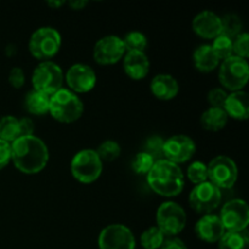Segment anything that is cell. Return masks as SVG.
<instances>
[{
	"label": "cell",
	"mask_w": 249,
	"mask_h": 249,
	"mask_svg": "<svg viewBox=\"0 0 249 249\" xmlns=\"http://www.w3.org/2000/svg\"><path fill=\"white\" fill-rule=\"evenodd\" d=\"M60 48V33L51 27L36 29L29 39V51L38 60L48 61L58 53Z\"/></svg>",
	"instance_id": "obj_6"
},
{
	"label": "cell",
	"mask_w": 249,
	"mask_h": 249,
	"mask_svg": "<svg viewBox=\"0 0 249 249\" xmlns=\"http://www.w3.org/2000/svg\"><path fill=\"white\" fill-rule=\"evenodd\" d=\"M195 232L199 240L208 243H215L220 241L225 233L220 218L214 214H206L202 216L195 226Z\"/></svg>",
	"instance_id": "obj_16"
},
{
	"label": "cell",
	"mask_w": 249,
	"mask_h": 249,
	"mask_svg": "<svg viewBox=\"0 0 249 249\" xmlns=\"http://www.w3.org/2000/svg\"><path fill=\"white\" fill-rule=\"evenodd\" d=\"M226 99H228V94L225 90L220 89V88H215L212 89L208 92V102L213 108H223L225 105Z\"/></svg>",
	"instance_id": "obj_35"
},
{
	"label": "cell",
	"mask_w": 249,
	"mask_h": 249,
	"mask_svg": "<svg viewBox=\"0 0 249 249\" xmlns=\"http://www.w3.org/2000/svg\"><path fill=\"white\" fill-rule=\"evenodd\" d=\"M207 168L209 181L218 189H230L237 180V165L230 157L218 156L211 160Z\"/></svg>",
	"instance_id": "obj_10"
},
{
	"label": "cell",
	"mask_w": 249,
	"mask_h": 249,
	"mask_svg": "<svg viewBox=\"0 0 249 249\" xmlns=\"http://www.w3.org/2000/svg\"><path fill=\"white\" fill-rule=\"evenodd\" d=\"M155 160L150 155L145 153L143 151L139 152L133 160V169L136 174H148L151 169H152Z\"/></svg>",
	"instance_id": "obj_33"
},
{
	"label": "cell",
	"mask_w": 249,
	"mask_h": 249,
	"mask_svg": "<svg viewBox=\"0 0 249 249\" xmlns=\"http://www.w3.org/2000/svg\"><path fill=\"white\" fill-rule=\"evenodd\" d=\"M228 114L223 108H208L201 117V124L203 129L208 131H219L228 124Z\"/></svg>",
	"instance_id": "obj_22"
},
{
	"label": "cell",
	"mask_w": 249,
	"mask_h": 249,
	"mask_svg": "<svg viewBox=\"0 0 249 249\" xmlns=\"http://www.w3.org/2000/svg\"><path fill=\"white\" fill-rule=\"evenodd\" d=\"M242 33V22L235 14H228L221 18V33L223 36L232 39Z\"/></svg>",
	"instance_id": "obj_26"
},
{
	"label": "cell",
	"mask_w": 249,
	"mask_h": 249,
	"mask_svg": "<svg viewBox=\"0 0 249 249\" xmlns=\"http://www.w3.org/2000/svg\"><path fill=\"white\" fill-rule=\"evenodd\" d=\"M151 91L162 101L173 100L179 94V84L170 74H157L151 82Z\"/></svg>",
	"instance_id": "obj_20"
},
{
	"label": "cell",
	"mask_w": 249,
	"mask_h": 249,
	"mask_svg": "<svg viewBox=\"0 0 249 249\" xmlns=\"http://www.w3.org/2000/svg\"><path fill=\"white\" fill-rule=\"evenodd\" d=\"M123 65L124 71L131 79H143L150 72V61L141 51H128Z\"/></svg>",
	"instance_id": "obj_18"
},
{
	"label": "cell",
	"mask_w": 249,
	"mask_h": 249,
	"mask_svg": "<svg viewBox=\"0 0 249 249\" xmlns=\"http://www.w3.org/2000/svg\"><path fill=\"white\" fill-rule=\"evenodd\" d=\"M232 43H233L232 39L220 34V36H218L215 39H214L213 44H212L211 46L214 50V53H215V55L218 56L219 60L224 61L226 60V58L233 56Z\"/></svg>",
	"instance_id": "obj_28"
},
{
	"label": "cell",
	"mask_w": 249,
	"mask_h": 249,
	"mask_svg": "<svg viewBox=\"0 0 249 249\" xmlns=\"http://www.w3.org/2000/svg\"><path fill=\"white\" fill-rule=\"evenodd\" d=\"M147 182L156 194L164 197H175L184 190V174L181 168L167 160L153 164L147 174Z\"/></svg>",
	"instance_id": "obj_2"
},
{
	"label": "cell",
	"mask_w": 249,
	"mask_h": 249,
	"mask_svg": "<svg viewBox=\"0 0 249 249\" xmlns=\"http://www.w3.org/2000/svg\"><path fill=\"white\" fill-rule=\"evenodd\" d=\"M249 79V66L247 60L238 56H231L223 61L219 71L221 85L230 91H241Z\"/></svg>",
	"instance_id": "obj_4"
},
{
	"label": "cell",
	"mask_w": 249,
	"mask_h": 249,
	"mask_svg": "<svg viewBox=\"0 0 249 249\" xmlns=\"http://www.w3.org/2000/svg\"><path fill=\"white\" fill-rule=\"evenodd\" d=\"M87 4H88L87 1H71L70 6L74 10H80L82 7H84Z\"/></svg>",
	"instance_id": "obj_40"
},
{
	"label": "cell",
	"mask_w": 249,
	"mask_h": 249,
	"mask_svg": "<svg viewBox=\"0 0 249 249\" xmlns=\"http://www.w3.org/2000/svg\"><path fill=\"white\" fill-rule=\"evenodd\" d=\"M233 53L241 58H247L249 56V36L248 33L242 32L236 36L235 41L232 43Z\"/></svg>",
	"instance_id": "obj_34"
},
{
	"label": "cell",
	"mask_w": 249,
	"mask_h": 249,
	"mask_svg": "<svg viewBox=\"0 0 249 249\" xmlns=\"http://www.w3.org/2000/svg\"><path fill=\"white\" fill-rule=\"evenodd\" d=\"M125 53L123 39L117 36H107L100 39L94 48V58L100 65H114Z\"/></svg>",
	"instance_id": "obj_14"
},
{
	"label": "cell",
	"mask_w": 249,
	"mask_h": 249,
	"mask_svg": "<svg viewBox=\"0 0 249 249\" xmlns=\"http://www.w3.org/2000/svg\"><path fill=\"white\" fill-rule=\"evenodd\" d=\"M164 240L165 236L163 235V232L157 228V226L147 229V230L141 235L140 238L141 245H142V247L145 249H160L162 247Z\"/></svg>",
	"instance_id": "obj_27"
},
{
	"label": "cell",
	"mask_w": 249,
	"mask_h": 249,
	"mask_svg": "<svg viewBox=\"0 0 249 249\" xmlns=\"http://www.w3.org/2000/svg\"><path fill=\"white\" fill-rule=\"evenodd\" d=\"M99 248L135 249V237L126 226L122 224H112L100 232Z\"/></svg>",
	"instance_id": "obj_11"
},
{
	"label": "cell",
	"mask_w": 249,
	"mask_h": 249,
	"mask_svg": "<svg viewBox=\"0 0 249 249\" xmlns=\"http://www.w3.org/2000/svg\"><path fill=\"white\" fill-rule=\"evenodd\" d=\"M249 236L247 230L225 231L219 241V249H247Z\"/></svg>",
	"instance_id": "obj_24"
},
{
	"label": "cell",
	"mask_w": 249,
	"mask_h": 249,
	"mask_svg": "<svg viewBox=\"0 0 249 249\" xmlns=\"http://www.w3.org/2000/svg\"><path fill=\"white\" fill-rule=\"evenodd\" d=\"M123 44L125 51H141V53H143V50L147 46V38L145 36V34L140 33V32H130L123 39Z\"/></svg>",
	"instance_id": "obj_30"
},
{
	"label": "cell",
	"mask_w": 249,
	"mask_h": 249,
	"mask_svg": "<svg viewBox=\"0 0 249 249\" xmlns=\"http://www.w3.org/2000/svg\"><path fill=\"white\" fill-rule=\"evenodd\" d=\"M26 108L29 113L36 116H43L49 112L50 105V96L44 92L32 90L26 96Z\"/></svg>",
	"instance_id": "obj_23"
},
{
	"label": "cell",
	"mask_w": 249,
	"mask_h": 249,
	"mask_svg": "<svg viewBox=\"0 0 249 249\" xmlns=\"http://www.w3.org/2000/svg\"><path fill=\"white\" fill-rule=\"evenodd\" d=\"M121 146L118 142L112 140H107L102 142L97 148L96 153L101 160H106V162H112V160H117L121 155Z\"/></svg>",
	"instance_id": "obj_31"
},
{
	"label": "cell",
	"mask_w": 249,
	"mask_h": 249,
	"mask_svg": "<svg viewBox=\"0 0 249 249\" xmlns=\"http://www.w3.org/2000/svg\"><path fill=\"white\" fill-rule=\"evenodd\" d=\"M11 160L19 172L36 174L48 164L49 150L36 136H22L11 143Z\"/></svg>",
	"instance_id": "obj_1"
},
{
	"label": "cell",
	"mask_w": 249,
	"mask_h": 249,
	"mask_svg": "<svg viewBox=\"0 0 249 249\" xmlns=\"http://www.w3.org/2000/svg\"><path fill=\"white\" fill-rule=\"evenodd\" d=\"M189 202L195 212L206 215L219 207L221 202V191L211 181L202 182L194 187L190 194Z\"/></svg>",
	"instance_id": "obj_9"
},
{
	"label": "cell",
	"mask_w": 249,
	"mask_h": 249,
	"mask_svg": "<svg viewBox=\"0 0 249 249\" xmlns=\"http://www.w3.org/2000/svg\"><path fill=\"white\" fill-rule=\"evenodd\" d=\"M65 4V1H49L48 5L51 7H55V9H57V7L62 6V5Z\"/></svg>",
	"instance_id": "obj_41"
},
{
	"label": "cell",
	"mask_w": 249,
	"mask_h": 249,
	"mask_svg": "<svg viewBox=\"0 0 249 249\" xmlns=\"http://www.w3.org/2000/svg\"><path fill=\"white\" fill-rule=\"evenodd\" d=\"M220 220L225 231L247 230L249 224V208L243 199H232L221 208Z\"/></svg>",
	"instance_id": "obj_12"
},
{
	"label": "cell",
	"mask_w": 249,
	"mask_h": 249,
	"mask_svg": "<svg viewBox=\"0 0 249 249\" xmlns=\"http://www.w3.org/2000/svg\"><path fill=\"white\" fill-rule=\"evenodd\" d=\"M163 147H164V139H162L158 135H153L148 138L147 141H146L143 152L150 155L155 162H158L160 160H164Z\"/></svg>",
	"instance_id": "obj_29"
},
{
	"label": "cell",
	"mask_w": 249,
	"mask_h": 249,
	"mask_svg": "<svg viewBox=\"0 0 249 249\" xmlns=\"http://www.w3.org/2000/svg\"><path fill=\"white\" fill-rule=\"evenodd\" d=\"M11 160V143L0 139V170L4 169Z\"/></svg>",
	"instance_id": "obj_37"
},
{
	"label": "cell",
	"mask_w": 249,
	"mask_h": 249,
	"mask_svg": "<svg viewBox=\"0 0 249 249\" xmlns=\"http://www.w3.org/2000/svg\"><path fill=\"white\" fill-rule=\"evenodd\" d=\"M73 178L83 184L96 181L102 173V160L94 150L79 151L71 162Z\"/></svg>",
	"instance_id": "obj_5"
},
{
	"label": "cell",
	"mask_w": 249,
	"mask_h": 249,
	"mask_svg": "<svg viewBox=\"0 0 249 249\" xmlns=\"http://www.w3.org/2000/svg\"><path fill=\"white\" fill-rule=\"evenodd\" d=\"M195 66L201 72H212L218 67L220 60L215 55L211 45H201L194 53Z\"/></svg>",
	"instance_id": "obj_21"
},
{
	"label": "cell",
	"mask_w": 249,
	"mask_h": 249,
	"mask_svg": "<svg viewBox=\"0 0 249 249\" xmlns=\"http://www.w3.org/2000/svg\"><path fill=\"white\" fill-rule=\"evenodd\" d=\"M32 84H33L34 90L51 96L56 91L62 89V70L55 62L43 61L34 70L33 75H32Z\"/></svg>",
	"instance_id": "obj_7"
},
{
	"label": "cell",
	"mask_w": 249,
	"mask_h": 249,
	"mask_svg": "<svg viewBox=\"0 0 249 249\" xmlns=\"http://www.w3.org/2000/svg\"><path fill=\"white\" fill-rule=\"evenodd\" d=\"M84 105L82 100L68 89H60L50 96L49 113L61 123H73L82 117Z\"/></svg>",
	"instance_id": "obj_3"
},
{
	"label": "cell",
	"mask_w": 249,
	"mask_h": 249,
	"mask_svg": "<svg viewBox=\"0 0 249 249\" xmlns=\"http://www.w3.org/2000/svg\"><path fill=\"white\" fill-rule=\"evenodd\" d=\"M157 228L168 237L177 236L186 225V213L184 208L175 202H165L160 206L156 215Z\"/></svg>",
	"instance_id": "obj_8"
},
{
	"label": "cell",
	"mask_w": 249,
	"mask_h": 249,
	"mask_svg": "<svg viewBox=\"0 0 249 249\" xmlns=\"http://www.w3.org/2000/svg\"><path fill=\"white\" fill-rule=\"evenodd\" d=\"M187 178L195 185L208 181V168L202 162H194L187 168Z\"/></svg>",
	"instance_id": "obj_32"
},
{
	"label": "cell",
	"mask_w": 249,
	"mask_h": 249,
	"mask_svg": "<svg viewBox=\"0 0 249 249\" xmlns=\"http://www.w3.org/2000/svg\"><path fill=\"white\" fill-rule=\"evenodd\" d=\"M192 28L197 36L204 39H215L221 33V18L212 11H202L192 22Z\"/></svg>",
	"instance_id": "obj_17"
},
{
	"label": "cell",
	"mask_w": 249,
	"mask_h": 249,
	"mask_svg": "<svg viewBox=\"0 0 249 249\" xmlns=\"http://www.w3.org/2000/svg\"><path fill=\"white\" fill-rule=\"evenodd\" d=\"M66 83L70 87L71 91L88 92L92 90L96 84V74L90 66L77 63L73 65L66 73Z\"/></svg>",
	"instance_id": "obj_15"
},
{
	"label": "cell",
	"mask_w": 249,
	"mask_h": 249,
	"mask_svg": "<svg viewBox=\"0 0 249 249\" xmlns=\"http://www.w3.org/2000/svg\"><path fill=\"white\" fill-rule=\"evenodd\" d=\"M9 83L15 88V89H21L26 83V77L22 68L15 67L10 71L9 73Z\"/></svg>",
	"instance_id": "obj_36"
},
{
	"label": "cell",
	"mask_w": 249,
	"mask_h": 249,
	"mask_svg": "<svg viewBox=\"0 0 249 249\" xmlns=\"http://www.w3.org/2000/svg\"><path fill=\"white\" fill-rule=\"evenodd\" d=\"M196 152V143L186 135H174L164 140V160L179 164L191 160Z\"/></svg>",
	"instance_id": "obj_13"
},
{
	"label": "cell",
	"mask_w": 249,
	"mask_h": 249,
	"mask_svg": "<svg viewBox=\"0 0 249 249\" xmlns=\"http://www.w3.org/2000/svg\"><path fill=\"white\" fill-rule=\"evenodd\" d=\"M224 111L226 112L228 117H231L237 121H246L249 117V97L245 91H233L232 94L228 95Z\"/></svg>",
	"instance_id": "obj_19"
},
{
	"label": "cell",
	"mask_w": 249,
	"mask_h": 249,
	"mask_svg": "<svg viewBox=\"0 0 249 249\" xmlns=\"http://www.w3.org/2000/svg\"><path fill=\"white\" fill-rule=\"evenodd\" d=\"M160 249H187L184 241L178 237H168Z\"/></svg>",
	"instance_id": "obj_38"
},
{
	"label": "cell",
	"mask_w": 249,
	"mask_h": 249,
	"mask_svg": "<svg viewBox=\"0 0 249 249\" xmlns=\"http://www.w3.org/2000/svg\"><path fill=\"white\" fill-rule=\"evenodd\" d=\"M22 138L21 124L16 117L6 116L0 119V139L12 143L17 139Z\"/></svg>",
	"instance_id": "obj_25"
},
{
	"label": "cell",
	"mask_w": 249,
	"mask_h": 249,
	"mask_svg": "<svg viewBox=\"0 0 249 249\" xmlns=\"http://www.w3.org/2000/svg\"><path fill=\"white\" fill-rule=\"evenodd\" d=\"M19 124H21V133L22 136H29L33 135L34 131V124L29 118H22L19 119Z\"/></svg>",
	"instance_id": "obj_39"
}]
</instances>
